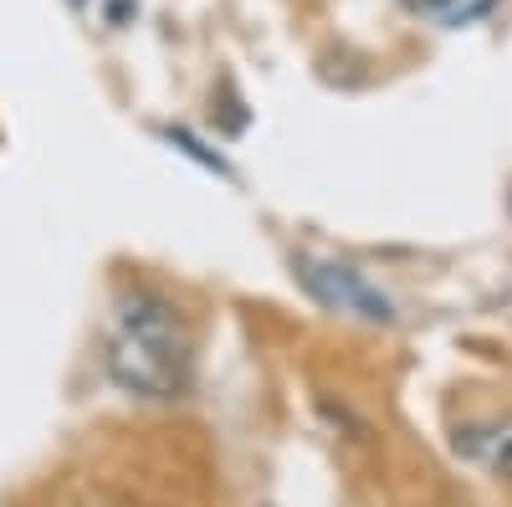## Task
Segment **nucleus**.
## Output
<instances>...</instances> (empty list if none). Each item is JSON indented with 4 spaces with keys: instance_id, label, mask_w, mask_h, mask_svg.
<instances>
[{
    "instance_id": "2",
    "label": "nucleus",
    "mask_w": 512,
    "mask_h": 507,
    "mask_svg": "<svg viewBox=\"0 0 512 507\" xmlns=\"http://www.w3.org/2000/svg\"><path fill=\"white\" fill-rule=\"evenodd\" d=\"M297 282L308 287V298L323 303L328 313H349L364 323H395V303L349 262H323V257H292Z\"/></svg>"
},
{
    "instance_id": "5",
    "label": "nucleus",
    "mask_w": 512,
    "mask_h": 507,
    "mask_svg": "<svg viewBox=\"0 0 512 507\" xmlns=\"http://www.w3.org/2000/svg\"><path fill=\"white\" fill-rule=\"evenodd\" d=\"M415 6L431 11V16H446V21H461V16L477 11V0H415Z\"/></svg>"
},
{
    "instance_id": "3",
    "label": "nucleus",
    "mask_w": 512,
    "mask_h": 507,
    "mask_svg": "<svg viewBox=\"0 0 512 507\" xmlns=\"http://www.w3.org/2000/svg\"><path fill=\"white\" fill-rule=\"evenodd\" d=\"M456 451L466 461L487 467L492 477L512 482V415H492V420H472V426H456Z\"/></svg>"
},
{
    "instance_id": "4",
    "label": "nucleus",
    "mask_w": 512,
    "mask_h": 507,
    "mask_svg": "<svg viewBox=\"0 0 512 507\" xmlns=\"http://www.w3.org/2000/svg\"><path fill=\"white\" fill-rule=\"evenodd\" d=\"M159 134H164L169 144H175L180 154H190L195 164H205V169H216V175H231V169H226V159H221V154H210V149H205V144H200V139H195L190 129H159Z\"/></svg>"
},
{
    "instance_id": "1",
    "label": "nucleus",
    "mask_w": 512,
    "mask_h": 507,
    "mask_svg": "<svg viewBox=\"0 0 512 507\" xmlns=\"http://www.w3.org/2000/svg\"><path fill=\"white\" fill-rule=\"evenodd\" d=\"M108 379L139 400H175L190 390L195 344L185 318L154 292H128L108 333Z\"/></svg>"
}]
</instances>
